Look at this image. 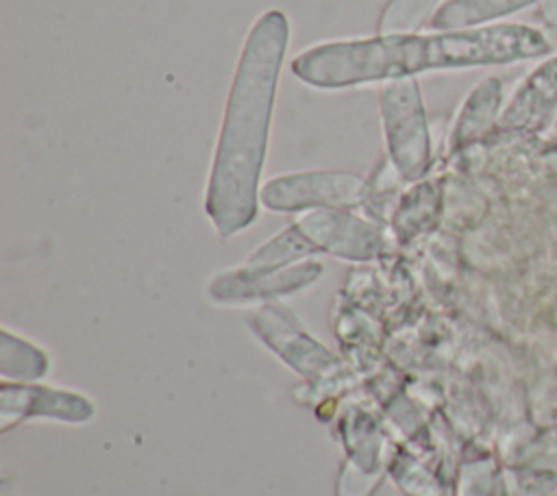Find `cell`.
Listing matches in <instances>:
<instances>
[{
	"instance_id": "obj_4",
	"label": "cell",
	"mask_w": 557,
	"mask_h": 496,
	"mask_svg": "<svg viewBox=\"0 0 557 496\" xmlns=\"http://www.w3.org/2000/svg\"><path fill=\"white\" fill-rule=\"evenodd\" d=\"M359 187V178L339 172H315L276 178L265 187V200L274 209H294L307 202L346 200Z\"/></svg>"
},
{
	"instance_id": "obj_5",
	"label": "cell",
	"mask_w": 557,
	"mask_h": 496,
	"mask_svg": "<svg viewBox=\"0 0 557 496\" xmlns=\"http://www.w3.org/2000/svg\"><path fill=\"white\" fill-rule=\"evenodd\" d=\"M437 2L440 0H387L379 15L376 33L411 35L431 17Z\"/></svg>"
},
{
	"instance_id": "obj_1",
	"label": "cell",
	"mask_w": 557,
	"mask_h": 496,
	"mask_svg": "<svg viewBox=\"0 0 557 496\" xmlns=\"http://www.w3.org/2000/svg\"><path fill=\"white\" fill-rule=\"evenodd\" d=\"M287 41V15L270 9L250 26L237 59L209 185V211L224 233L244 226L255 213L257 178Z\"/></svg>"
},
{
	"instance_id": "obj_2",
	"label": "cell",
	"mask_w": 557,
	"mask_h": 496,
	"mask_svg": "<svg viewBox=\"0 0 557 496\" xmlns=\"http://www.w3.org/2000/svg\"><path fill=\"white\" fill-rule=\"evenodd\" d=\"M529 39L516 26L431 35H376L322 41L292 61V72L318 89H344L409 78L429 70L500 63L529 54Z\"/></svg>"
},
{
	"instance_id": "obj_3",
	"label": "cell",
	"mask_w": 557,
	"mask_h": 496,
	"mask_svg": "<svg viewBox=\"0 0 557 496\" xmlns=\"http://www.w3.org/2000/svg\"><path fill=\"white\" fill-rule=\"evenodd\" d=\"M387 148L405 176H418L429 161V126L413 76L385 83L379 96Z\"/></svg>"
}]
</instances>
